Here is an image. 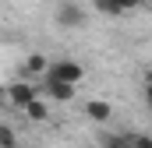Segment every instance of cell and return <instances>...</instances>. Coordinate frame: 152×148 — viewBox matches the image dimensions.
Masks as SVG:
<instances>
[{"label":"cell","instance_id":"obj_14","mask_svg":"<svg viewBox=\"0 0 152 148\" xmlns=\"http://www.w3.org/2000/svg\"><path fill=\"white\" fill-rule=\"evenodd\" d=\"M142 4H152V0H142Z\"/></svg>","mask_w":152,"mask_h":148},{"label":"cell","instance_id":"obj_2","mask_svg":"<svg viewBox=\"0 0 152 148\" xmlns=\"http://www.w3.org/2000/svg\"><path fill=\"white\" fill-rule=\"evenodd\" d=\"M46 78H53V81H67V85H78V81L85 78V67H81L78 60H57V64H50Z\"/></svg>","mask_w":152,"mask_h":148},{"label":"cell","instance_id":"obj_1","mask_svg":"<svg viewBox=\"0 0 152 148\" xmlns=\"http://www.w3.org/2000/svg\"><path fill=\"white\" fill-rule=\"evenodd\" d=\"M36 99H39V88L32 85V81H14V85H7V102H11V106L28 110Z\"/></svg>","mask_w":152,"mask_h":148},{"label":"cell","instance_id":"obj_10","mask_svg":"<svg viewBox=\"0 0 152 148\" xmlns=\"http://www.w3.org/2000/svg\"><path fill=\"white\" fill-rule=\"evenodd\" d=\"M134 134V131H131ZM131 134H110L106 138V148H131Z\"/></svg>","mask_w":152,"mask_h":148},{"label":"cell","instance_id":"obj_4","mask_svg":"<svg viewBox=\"0 0 152 148\" xmlns=\"http://www.w3.org/2000/svg\"><path fill=\"white\" fill-rule=\"evenodd\" d=\"M42 92H46L53 102H71V99H75V85H67V81H53V78H42Z\"/></svg>","mask_w":152,"mask_h":148},{"label":"cell","instance_id":"obj_5","mask_svg":"<svg viewBox=\"0 0 152 148\" xmlns=\"http://www.w3.org/2000/svg\"><path fill=\"white\" fill-rule=\"evenodd\" d=\"M142 0H96V11L99 14H106V18H120L124 11H131V7H138Z\"/></svg>","mask_w":152,"mask_h":148},{"label":"cell","instance_id":"obj_7","mask_svg":"<svg viewBox=\"0 0 152 148\" xmlns=\"http://www.w3.org/2000/svg\"><path fill=\"white\" fill-rule=\"evenodd\" d=\"M46 71H50V60H46L42 53H32V57L25 60V67H21L25 78H32V74H42V78H46Z\"/></svg>","mask_w":152,"mask_h":148},{"label":"cell","instance_id":"obj_11","mask_svg":"<svg viewBox=\"0 0 152 148\" xmlns=\"http://www.w3.org/2000/svg\"><path fill=\"white\" fill-rule=\"evenodd\" d=\"M131 148H152V134L134 131V134H131Z\"/></svg>","mask_w":152,"mask_h":148},{"label":"cell","instance_id":"obj_6","mask_svg":"<svg viewBox=\"0 0 152 148\" xmlns=\"http://www.w3.org/2000/svg\"><path fill=\"white\" fill-rule=\"evenodd\" d=\"M110 113H113V106H110V102H103V99L85 102V116H88V120H96V123H106V120H110Z\"/></svg>","mask_w":152,"mask_h":148},{"label":"cell","instance_id":"obj_13","mask_svg":"<svg viewBox=\"0 0 152 148\" xmlns=\"http://www.w3.org/2000/svg\"><path fill=\"white\" fill-rule=\"evenodd\" d=\"M0 99H7V88H4V85H0Z\"/></svg>","mask_w":152,"mask_h":148},{"label":"cell","instance_id":"obj_9","mask_svg":"<svg viewBox=\"0 0 152 148\" xmlns=\"http://www.w3.org/2000/svg\"><path fill=\"white\" fill-rule=\"evenodd\" d=\"M0 148H18V134L11 123H0Z\"/></svg>","mask_w":152,"mask_h":148},{"label":"cell","instance_id":"obj_12","mask_svg":"<svg viewBox=\"0 0 152 148\" xmlns=\"http://www.w3.org/2000/svg\"><path fill=\"white\" fill-rule=\"evenodd\" d=\"M145 99H149V106H152V71L145 74Z\"/></svg>","mask_w":152,"mask_h":148},{"label":"cell","instance_id":"obj_3","mask_svg":"<svg viewBox=\"0 0 152 148\" xmlns=\"http://www.w3.org/2000/svg\"><path fill=\"white\" fill-rule=\"evenodd\" d=\"M57 25H60V28H81V25H85V11H81L78 4H71V0L60 4V7H57Z\"/></svg>","mask_w":152,"mask_h":148},{"label":"cell","instance_id":"obj_8","mask_svg":"<svg viewBox=\"0 0 152 148\" xmlns=\"http://www.w3.org/2000/svg\"><path fill=\"white\" fill-rule=\"evenodd\" d=\"M25 113H28V120H36V123H42V120L50 116V106H46L42 99H36V102H32V106H28Z\"/></svg>","mask_w":152,"mask_h":148}]
</instances>
